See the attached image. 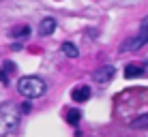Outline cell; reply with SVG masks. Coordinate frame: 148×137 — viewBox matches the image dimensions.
I'll use <instances>...</instances> for the list:
<instances>
[{"label":"cell","mask_w":148,"mask_h":137,"mask_svg":"<svg viewBox=\"0 0 148 137\" xmlns=\"http://www.w3.org/2000/svg\"><path fill=\"white\" fill-rule=\"evenodd\" d=\"M19 120H22V111L17 105L13 103H4L0 105V137H7L17 131Z\"/></svg>","instance_id":"6da1fadb"},{"label":"cell","mask_w":148,"mask_h":137,"mask_svg":"<svg viewBox=\"0 0 148 137\" xmlns=\"http://www.w3.org/2000/svg\"><path fill=\"white\" fill-rule=\"evenodd\" d=\"M45 90H47V86L37 75H24L17 79V92L26 99H39L45 94Z\"/></svg>","instance_id":"7a4b0ae2"},{"label":"cell","mask_w":148,"mask_h":137,"mask_svg":"<svg viewBox=\"0 0 148 137\" xmlns=\"http://www.w3.org/2000/svg\"><path fill=\"white\" fill-rule=\"evenodd\" d=\"M146 43H148V17H144V19H142L140 30H137V34H135V37L127 39V41L120 45V52H122V54L137 52V49H142Z\"/></svg>","instance_id":"3957f363"},{"label":"cell","mask_w":148,"mask_h":137,"mask_svg":"<svg viewBox=\"0 0 148 137\" xmlns=\"http://www.w3.org/2000/svg\"><path fill=\"white\" fill-rule=\"evenodd\" d=\"M114 75H116V69L112 67V64H105V67H99L92 73V79L99 82V84H108V82L114 79Z\"/></svg>","instance_id":"277c9868"},{"label":"cell","mask_w":148,"mask_h":137,"mask_svg":"<svg viewBox=\"0 0 148 137\" xmlns=\"http://www.w3.org/2000/svg\"><path fill=\"white\" fill-rule=\"evenodd\" d=\"M71 99H73L75 103H86V101L90 99V88L88 86H77V88H73Z\"/></svg>","instance_id":"5b68a950"},{"label":"cell","mask_w":148,"mask_h":137,"mask_svg":"<svg viewBox=\"0 0 148 137\" xmlns=\"http://www.w3.org/2000/svg\"><path fill=\"white\" fill-rule=\"evenodd\" d=\"M144 73H146V64H127V69H125V77L127 79L142 77Z\"/></svg>","instance_id":"8992f818"},{"label":"cell","mask_w":148,"mask_h":137,"mask_svg":"<svg viewBox=\"0 0 148 137\" xmlns=\"http://www.w3.org/2000/svg\"><path fill=\"white\" fill-rule=\"evenodd\" d=\"M54 30H56V19L54 17H45L43 22L39 24V34L41 37H49Z\"/></svg>","instance_id":"52a82bcc"},{"label":"cell","mask_w":148,"mask_h":137,"mask_svg":"<svg viewBox=\"0 0 148 137\" xmlns=\"http://www.w3.org/2000/svg\"><path fill=\"white\" fill-rule=\"evenodd\" d=\"M15 62L11 60H7V62H2V67H0V82L2 84H9V77H11V73H15Z\"/></svg>","instance_id":"ba28073f"},{"label":"cell","mask_w":148,"mask_h":137,"mask_svg":"<svg viewBox=\"0 0 148 137\" xmlns=\"http://www.w3.org/2000/svg\"><path fill=\"white\" fill-rule=\"evenodd\" d=\"M60 52H62L64 56H67V58H77V56H79V49L75 47L73 43H69V41L60 45Z\"/></svg>","instance_id":"9c48e42d"},{"label":"cell","mask_w":148,"mask_h":137,"mask_svg":"<svg viewBox=\"0 0 148 137\" xmlns=\"http://www.w3.org/2000/svg\"><path fill=\"white\" fill-rule=\"evenodd\" d=\"M11 37L17 39V41H22V39L30 37V26H15V28L11 30Z\"/></svg>","instance_id":"30bf717a"},{"label":"cell","mask_w":148,"mask_h":137,"mask_svg":"<svg viewBox=\"0 0 148 137\" xmlns=\"http://www.w3.org/2000/svg\"><path fill=\"white\" fill-rule=\"evenodd\" d=\"M131 126L137 129V131L148 129V114H142V116H137V118H133V120H131Z\"/></svg>","instance_id":"8fae6325"},{"label":"cell","mask_w":148,"mask_h":137,"mask_svg":"<svg viewBox=\"0 0 148 137\" xmlns=\"http://www.w3.org/2000/svg\"><path fill=\"white\" fill-rule=\"evenodd\" d=\"M79 120H82L79 109H69V114H67V122H69L71 126H77V124H79Z\"/></svg>","instance_id":"7c38bea8"},{"label":"cell","mask_w":148,"mask_h":137,"mask_svg":"<svg viewBox=\"0 0 148 137\" xmlns=\"http://www.w3.org/2000/svg\"><path fill=\"white\" fill-rule=\"evenodd\" d=\"M30 109H32V105H30V101H26V103H22V107H19V111H22V114H28Z\"/></svg>","instance_id":"4fadbf2b"}]
</instances>
